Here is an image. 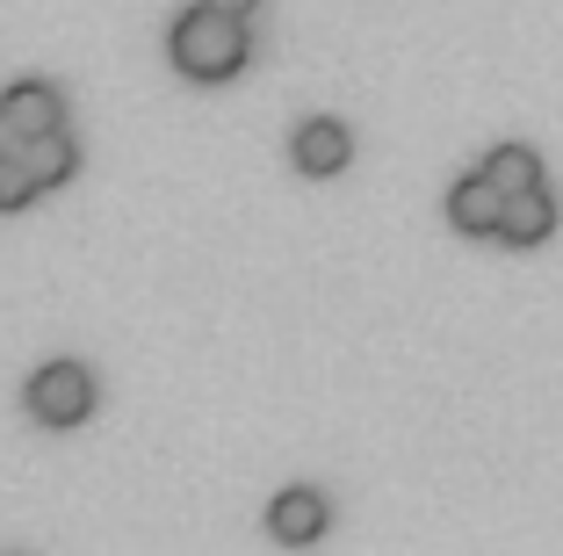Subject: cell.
<instances>
[{"label": "cell", "instance_id": "4", "mask_svg": "<svg viewBox=\"0 0 563 556\" xmlns=\"http://www.w3.org/2000/svg\"><path fill=\"white\" fill-rule=\"evenodd\" d=\"M498 217H506V188H498L484 166L448 188V225L463 231V239H498Z\"/></svg>", "mask_w": 563, "mask_h": 556}, {"label": "cell", "instance_id": "5", "mask_svg": "<svg viewBox=\"0 0 563 556\" xmlns=\"http://www.w3.org/2000/svg\"><path fill=\"white\" fill-rule=\"evenodd\" d=\"M325 521H332V506H325V491H311V484L275 491V506H267V535L289 542V549L318 542V535H325Z\"/></svg>", "mask_w": 563, "mask_h": 556}, {"label": "cell", "instance_id": "3", "mask_svg": "<svg viewBox=\"0 0 563 556\" xmlns=\"http://www.w3.org/2000/svg\"><path fill=\"white\" fill-rule=\"evenodd\" d=\"M289 160H297V174H311V181L347 174L354 131H347V123H332V116H311V123H297V138H289Z\"/></svg>", "mask_w": 563, "mask_h": 556}, {"label": "cell", "instance_id": "7", "mask_svg": "<svg viewBox=\"0 0 563 556\" xmlns=\"http://www.w3.org/2000/svg\"><path fill=\"white\" fill-rule=\"evenodd\" d=\"M549 231H556V196H549V181L506 196V217H498V239L506 246H542Z\"/></svg>", "mask_w": 563, "mask_h": 556}, {"label": "cell", "instance_id": "6", "mask_svg": "<svg viewBox=\"0 0 563 556\" xmlns=\"http://www.w3.org/2000/svg\"><path fill=\"white\" fill-rule=\"evenodd\" d=\"M0 109H8V123H15L22 138H44V131L66 123V95H58L51 80H15L8 95H0Z\"/></svg>", "mask_w": 563, "mask_h": 556}, {"label": "cell", "instance_id": "8", "mask_svg": "<svg viewBox=\"0 0 563 556\" xmlns=\"http://www.w3.org/2000/svg\"><path fill=\"white\" fill-rule=\"evenodd\" d=\"M30 166H36V181H44V188H66L73 174H80V145H73L66 138V123H58V131H44V138H30Z\"/></svg>", "mask_w": 563, "mask_h": 556}, {"label": "cell", "instance_id": "10", "mask_svg": "<svg viewBox=\"0 0 563 556\" xmlns=\"http://www.w3.org/2000/svg\"><path fill=\"white\" fill-rule=\"evenodd\" d=\"M36 196H44V181H36L30 152H0V210L15 217V210H30Z\"/></svg>", "mask_w": 563, "mask_h": 556}, {"label": "cell", "instance_id": "12", "mask_svg": "<svg viewBox=\"0 0 563 556\" xmlns=\"http://www.w3.org/2000/svg\"><path fill=\"white\" fill-rule=\"evenodd\" d=\"M210 8H224V15H246V22H253V8H261V0H210Z\"/></svg>", "mask_w": 563, "mask_h": 556}, {"label": "cell", "instance_id": "9", "mask_svg": "<svg viewBox=\"0 0 563 556\" xmlns=\"http://www.w3.org/2000/svg\"><path fill=\"white\" fill-rule=\"evenodd\" d=\"M484 174H492L506 196H520V188H534V181H542V160H534L528 145H492V152H484Z\"/></svg>", "mask_w": 563, "mask_h": 556}, {"label": "cell", "instance_id": "1", "mask_svg": "<svg viewBox=\"0 0 563 556\" xmlns=\"http://www.w3.org/2000/svg\"><path fill=\"white\" fill-rule=\"evenodd\" d=\"M166 51H174V66H181L188 80L217 87V80H232V73H246V58H253V36H246V15H224V8L196 0V8H188V15L174 22Z\"/></svg>", "mask_w": 563, "mask_h": 556}, {"label": "cell", "instance_id": "2", "mask_svg": "<svg viewBox=\"0 0 563 556\" xmlns=\"http://www.w3.org/2000/svg\"><path fill=\"white\" fill-rule=\"evenodd\" d=\"M95 412V369L87 361H44L30 377V419L51 434H73V426Z\"/></svg>", "mask_w": 563, "mask_h": 556}, {"label": "cell", "instance_id": "11", "mask_svg": "<svg viewBox=\"0 0 563 556\" xmlns=\"http://www.w3.org/2000/svg\"><path fill=\"white\" fill-rule=\"evenodd\" d=\"M22 145H30V138H22L15 123H8V109H0V152H22Z\"/></svg>", "mask_w": 563, "mask_h": 556}]
</instances>
